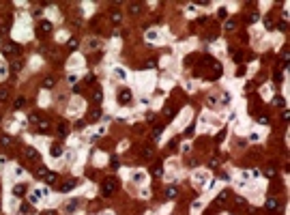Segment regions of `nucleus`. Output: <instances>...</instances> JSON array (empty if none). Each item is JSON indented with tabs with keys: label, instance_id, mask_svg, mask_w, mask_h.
<instances>
[{
	"label": "nucleus",
	"instance_id": "nucleus-1",
	"mask_svg": "<svg viewBox=\"0 0 290 215\" xmlns=\"http://www.w3.org/2000/svg\"><path fill=\"white\" fill-rule=\"evenodd\" d=\"M131 99H133L131 90H129V88H123V90H120V95H118V103H120V106H127Z\"/></svg>",
	"mask_w": 290,
	"mask_h": 215
},
{
	"label": "nucleus",
	"instance_id": "nucleus-2",
	"mask_svg": "<svg viewBox=\"0 0 290 215\" xmlns=\"http://www.w3.org/2000/svg\"><path fill=\"white\" fill-rule=\"evenodd\" d=\"M50 32H52V22H47V19H45V22H41V24H39V37L50 35Z\"/></svg>",
	"mask_w": 290,
	"mask_h": 215
},
{
	"label": "nucleus",
	"instance_id": "nucleus-3",
	"mask_svg": "<svg viewBox=\"0 0 290 215\" xmlns=\"http://www.w3.org/2000/svg\"><path fill=\"white\" fill-rule=\"evenodd\" d=\"M17 52H19L17 43H7V45H4V54H17Z\"/></svg>",
	"mask_w": 290,
	"mask_h": 215
},
{
	"label": "nucleus",
	"instance_id": "nucleus-4",
	"mask_svg": "<svg viewBox=\"0 0 290 215\" xmlns=\"http://www.w3.org/2000/svg\"><path fill=\"white\" fill-rule=\"evenodd\" d=\"M114 181H105V185H103V196H112V191H114Z\"/></svg>",
	"mask_w": 290,
	"mask_h": 215
},
{
	"label": "nucleus",
	"instance_id": "nucleus-5",
	"mask_svg": "<svg viewBox=\"0 0 290 215\" xmlns=\"http://www.w3.org/2000/svg\"><path fill=\"white\" fill-rule=\"evenodd\" d=\"M178 196V189H176V185H168V189H166V198H176Z\"/></svg>",
	"mask_w": 290,
	"mask_h": 215
},
{
	"label": "nucleus",
	"instance_id": "nucleus-6",
	"mask_svg": "<svg viewBox=\"0 0 290 215\" xmlns=\"http://www.w3.org/2000/svg\"><path fill=\"white\" fill-rule=\"evenodd\" d=\"M26 157L32 159V161H37V159H39V153H37V148H28V151H26Z\"/></svg>",
	"mask_w": 290,
	"mask_h": 215
},
{
	"label": "nucleus",
	"instance_id": "nucleus-7",
	"mask_svg": "<svg viewBox=\"0 0 290 215\" xmlns=\"http://www.w3.org/2000/svg\"><path fill=\"white\" fill-rule=\"evenodd\" d=\"M73 187H75V181H67V183H65V185H60L58 189H60V191H71Z\"/></svg>",
	"mask_w": 290,
	"mask_h": 215
},
{
	"label": "nucleus",
	"instance_id": "nucleus-8",
	"mask_svg": "<svg viewBox=\"0 0 290 215\" xmlns=\"http://www.w3.org/2000/svg\"><path fill=\"white\" fill-rule=\"evenodd\" d=\"M43 179H45V183H50V185H52V183H56V172H47L45 176H43Z\"/></svg>",
	"mask_w": 290,
	"mask_h": 215
},
{
	"label": "nucleus",
	"instance_id": "nucleus-9",
	"mask_svg": "<svg viewBox=\"0 0 290 215\" xmlns=\"http://www.w3.org/2000/svg\"><path fill=\"white\" fill-rule=\"evenodd\" d=\"M266 209H269V211H275L277 209V200L275 198H269V200H266Z\"/></svg>",
	"mask_w": 290,
	"mask_h": 215
},
{
	"label": "nucleus",
	"instance_id": "nucleus-10",
	"mask_svg": "<svg viewBox=\"0 0 290 215\" xmlns=\"http://www.w3.org/2000/svg\"><path fill=\"white\" fill-rule=\"evenodd\" d=\"M129 11H131V13H140V11H142V4H140V2H131V4H129Z\"/></svg>",
	"mask_w": 290,
	"mask_h": 215
},
{
	"label": "nucleus",
	"instance_id": "nucleus-11",
	"mask_svg": "<svg viewBox=\"0 0 290 215\" xmlns=\"http://www.w3.org/2000/svg\"><path fill=\"white\" fill-rule=\"evenodd\" d=\"M62 155V148H60V144H54L52 146V157H60Z\"/></svg>",
	"mask_w": 290,
	"mask_h": 215
},
{
	"label": "nucleus",
	"instance_id": "nucleus-12",
	"mask_svg": "<svg viewBox=\"0 0 290 215\" xmlns=\"http://www.w3.org/2000/svg\"><path fill=\"white\" fill-rule=\"evenodd\" d=\"M24 191H26V187H24V185H15L13 194H15V196H24Z\"/></svg>",
	"mask_w": 290,
	"mask_h": 215
},
{
	"label": "nucleus",
	"instance_id": "nucleus-13",
	"mask_svg": "<svg viewBox=\"0 0 290 215\" xmlns=\"http://www.w3.org/2000/svg\"><path fill=\"white\" fill-rule=\"evenodd\" d=\"M228 196H230V191H221V194L217 196V202H226V200H228Z\"/></svg>",
	"mask_w": 290,
	"mask_h": 215
},
{
	"label": "nucleus",
	"instance_id": "nucleus-14",
	"mask_svg": "<svg viewBox=\"0 0 290 215\" xmlns=\"http://www.w3.org/2000/svg\"><path fill=\"white\" fill-rule=\"evenodd\" d=\"M95 101H97V103H101V101H103V93H101V88H97V90H95Z\"/></svg>",
	"mask_w": 290,
	"mask_h": 215
},
{
	"label": "nucleus",
	"instance_id": "nucleus-15",
	"mask_svg": "<svg viewBox=\"0 0 290 215\" xmlns=\"http://www.w3.org/2000/svg\"><path fill=\"white\" fill-rule=\"evenodd\" d=\"M0 144H2V146H9V144H11V138H9V136H0Z\"/></svg>",
	"mask_w": 290,
	"mask_h": 215
},
{
	"label": "nucleus",
	"instance_id": "nucleus-16",
	"mask_svg": "<svg viewBox=\"0 0 290 215\" xmlns=\"http://www.w3.org/2000/svg\"><path fill=\"white\" fill-rule=\"evenodd\" d=\"M11 69H13V71H19V69H22V60H13V63H11Z\"/></svg>",
	"mask_w": 290,
	"mask_h": 215
},
{
	"label": "nucleus",
	"instance_id": "nucleus-17",
	"mask_svg": "<svg viewBox=\"0 0 290 215\" xmlns=\"http://www.w3.org/2000/svg\"><path fill=\"white\" fill-rule=\"evenodd\" d=\"M232 28H237V22H234V19H228V22H226V30H232Z\"/></svg>",
	"mask_w": 290,
	"mask_h": 215
},
{
	"label": "nucleus",
	"instance_id": "nucleus-18",
	"mask_svg": "<svg viewBox=\"0 0 290 215\" xmlns=\"http://www.w3.org/2000/svg\"><path fill=\"white\" fill-rule=\"evenodd\" d=\"M273 103L282 108V106H286V99H284V97H275V101H273Z\"/></svg>",
	"mask_w": 290,
	"mask_h": 215
},
{
	"label": "nucleus",
	"instance_id": "nucleus-19",
	"mask_svg": "<svg viewBox=\"0 0 290 215\" xmlns=\"http://www.w3.org/2000/svg\"><path fill=\"white\" fill-rule=\"evenodd\" d=\"M47 127H50V123H47V120H39V129H41V131H47Z\"/></svg>",
	"mask_w": 290,
	"mask_h": 215
},
{
	"label": "nucleus",
	"instance_id": "nucleus-20",
	"mask_svg": "<svg viewBox=\"0 0 290 215\" xmlns=\"http://www.w3.org/2000/svg\"><path fill=\"white\" fill-rule=\"evenodd\" d=\"M153 174H155V176H161V174H163V170H161V166H159V164H157V166L153 168Z\"/></svg>",
	"mask_w": 290,
	"mask_h": 215
},
{
	"label": "nucleus",
	"instance_id": "nucleus-21",
	"mask_svg": "<svg viewBox=\"0 0 290 215\" xmlns=\"http://www.w3.org/2000/svg\"><path fill=\"white\" fill-rule=\"evenodd\" d=\"M232 60L241 63V60H243V54H241V52H232Z\"/></svg>",
	"mask_w": 290,
	"mask_h": 215
},
{
	"label": "nucleus",
	"instance_id": "nucleus-22",
	"mask_svg": "<svg viewBox=\"0 0 290 215\" xmlns=\"http://www.w3.org/2000/svg\"><path fill=\"white\" fill-rule=\"evenodd\" d=\"M43 86H45V88H52V86H54V78H45V82H43Z\"/></svg>",
	"mask_w": 290,
	"mask_h": 215
},
{
	"label": "nucleus",
	"instance_id": "nucleus-23",
	"mask_svg": "<svg viewBox=\"0 0 290 215\" xmlns=\"http://www.w3.org/2000/svg\"><path fill=\"white\" fill-rule=\"evenodd\" d=\"M15 108H17V110L24 108V97H17V99H15Z\"/></svg>",
	"mask_w": 290,
	"mask_h": 215
},
{
	"label": "nucleus",
	"instance_id": "nucleus-24",
	"mask_svg": "<svg viewBox=\"0 0 290 215\" xmlns=\"http://www.w3.org/2000/svg\"><path fill=\"white\" fill-rule=\"evenodd\" d=\"M277 28H280L282 32H286V30H288V22H280V24H277Z\"/></svg>",
	"mask_w": 290,
	"mask_h": 215
},
{
	"label": "nucleus",
	"instance_id": "nucleus-25",
	"mask_svg": "<svg viewBox=\"0 0 290 215\" xmlns=\"http://www.w3.org/2000/svg\"><path fill=\"white\" fill-rule=\"evenodd\" d=\"M58 136H60V138L67 136V129H65V125H58Z\"/></svg>",
	"mask_w": 290,
	"mask_h": 215
},
{
	"label": "nucleus",
	"instance_id": "nucleus-26",
	"mask_svg": "<svg viewBox=\"0 0 290 215\" xmlns=\"http://www.w3.org/2000/svg\"><path fill=\"white\" fill-rule=\"evenodd\" d=\"M258 123H260V125H269V118H266L264 114H260V116H258Z\"/></svg>",
	"mask_w": 290,
	"mask_h": 215
},
{
	"label": "nucleus",
	"instance_id": "nucleus-27",
	"mask_svg": "<svg viewBox=\"0 0 290 215\" xmlns=\"http://www.w3.org/2000/svg\"><path fill=\"white\" fill-rule=\"evenodd\" d=\"M166 116H168V118H172V116H174V108H172V106H168V108H166Z\"/></svg>",
	"mask_w": 290,
	"mask_h": 215
},
{
	"label": "nucleus",
	"instance_id": "nucleus-28",
	"mask_svg": "<svg viewBox=\"0 0 290 215\" xmlns=\"http://www.w3.org/2000/svg\"><path fill=\"white\" fill-rule=\"evenodd\" d=\"M9 97V93H7V88H0V101H4V99Z\"/></svg>",
	"mask_w": 290,
	"mask_h": 215
},
{
	"label": "nucleus",
	"instance_id": "nucleus-29",
	"mask_svg": "<svg viewBox=\"0 0 290 215\" xmlns=\"http://www.w3.org/2000/svg\"><path fill=\"white\" fill-rule=\"evenodd\" d=\"M112 22H114V24H118V22H120V13L114 11V13H112Z\"/></svg>",
	"mask_w": 290,
	"mask_h": 215
},
{
	"label": "nucleus",
	"instance_id": "nucleus-30",
	"mask_svg": "<svg viewBox=\"0 0 290 215\" xmlns=\"http://www.w3.org/2000/svg\"><path fill=\"white\" fill-rule=\"evenodd\" d=\"M264 174H266V176H275V168H266Z\"/></svg>",
	"mask_w": 290,
	"mask_h": 215
},
{
	"label": "nucleus",
	"instance_id": "nucleus-31",
	"mask_svg": "<svg viewBox=\"0 0 290 215\" xmlns=\"http://www.w3.org/2000/svg\"><path fill=\"white\" fill-rule=\"evenodd\" d=\"M264 26H266V28H273V19L266 17V19H264Z\"/></svg>",
	"mask_w": 290,
	"mask_h": 215
},
{
	"label": "nucleus",
	"instance_id": "nucleus-32",
	"mask_svg": "<svg viewBox=\"0 0 290 215\" xmlns=\"http://www.w3.org/2000/svg\"><path fill=\"white\" fill-rule=\"evenodd\" d=\"M161 136V127H155V131H153V138H159Z\"/></svg>",
	"mask_w": 290,
	"mask_h": 215
},
{
	"label": "nucleus",
	"instance_id": "nucleus-33",
	"mask_svg": "<svg viewBox=\"0 0 290 215\" xmlns=\"http://www.w3.org/2000/svg\"><path fill=\"white\" fill-rule=\"evenodd\" d=\"M75 202H78V200H71V202H69V205H67V211H73V209H75Z\"/></svg>",
	"mask_w": 290,
	"mask_h": 215
},
{
	"label": "nucleus",
	"instance_id": "nucleus-34",
	"mask_svg": "<svg viewBox=\"0 0 290 215\" xmlns=\"http://www.w3.org/2000/svg\"><path fill=\"white\" fill-rule=\"evenodd\" d=\"M282 116H284V120H288V118H290V110H288V108L284 110V114H282Z\"/></svg>",
	"mask_w": 290,
	"mask_h": 215
},
{
	"label": "nucleus",
	"instance_id": "nucleus-35",
	"mask_svg": "<svg viewBox=\"0 0 290 215\" xmlns=\"http://www.w3.org/2000/svg\"><path fill=\"white\" fill-rule=\"evenodd\" d=\"M45 174H47V170H45V168H41L39 172H37V176H41V179H43V176H45Z\"/></svg>",
	"mask_w": 290,
	"mask_h": 215
},
{
	"label": "nucleus",
	"instance_id": "nucleus-36",
	"mask_svg": "<svg viewBox=\"0 0 290 215\" xmlns=\"http://www.w3.org/2000/svg\"><path fill=\"white\" fill-rule=\"evenodd\" d=\"M75 45H78V41H75V39H71V41H69V47H71V49H75Z\"/></svg>",
	"mask_w": 290,
	"mask_h": 215
}]
</instances>
